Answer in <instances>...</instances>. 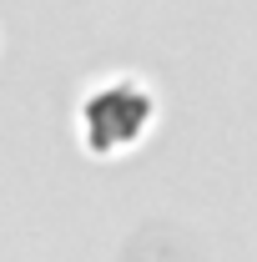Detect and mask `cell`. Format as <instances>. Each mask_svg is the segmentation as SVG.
<instances>
[{
  "label": "cell",
  "mask_w": 257,
  "mask_h": 262,
  "mask_svg": "<svg viewBox=\"0 0 257 262\" xmlns=\"http://www.w3.org/2000/svg\"><path fill=\"white\" fill-rule=\"evenodd\" d=\"M152 121V96L136 86H101L96 96L86 101V136L96 151H116L131 146Z\"/></svg>",
  "instance_id": "6da1fadb"
}]
</instances>
